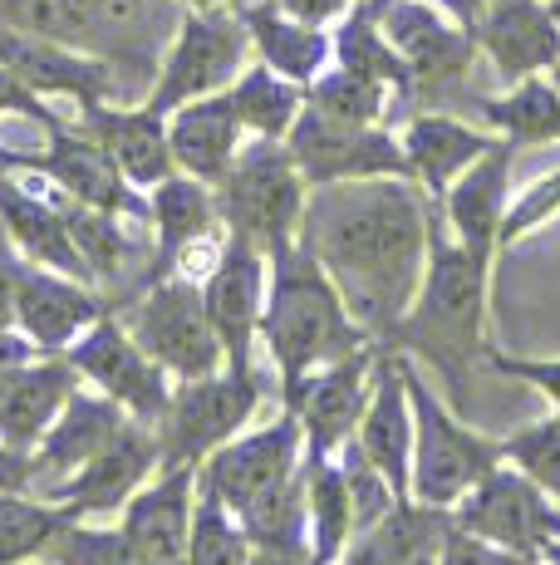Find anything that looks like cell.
I'll return each mask as SVG.
<instances>
[{
	"mask_svg": "<svg viewBox=\"0 0 560 565\" xmlns=\"http://www.w3.org/2000/svg\"><path fill=\"white\" fill-rule=\"evenodd\" d=\"M305 202H310V182L286 138H251L217 188L226 232L256 242L266 256L300 236Z\"/></svg>",
	"mask_w": 560,
	"mask_h": 565,
	"instance_id": "277c9868",
	"label": "cell"
},
{
	"mask_svg": "<svg viewBox=\"0 0 560 565\" xmlns=\"http://www.w3.org/2000/svg\"><path fill=\"white\" fill-rule=\"evenodd\" d=\"M241 20L251 30V45L271 70H280L295 84H315L325 74L330 54H335V35H325L320 25H305L290 10H280L276 0H256V6H241Z\"/></svg>",
	"mask_w": 560,
	"mask_h": 565,
	"instance_id": "1f68e13d",
	"label": "cell"
},
{
	"mask_svg": "<svg viewBox=\"0 0 560 565\" xmlns=\"http://www.w3.org/2000/svg\"><path fill=\"white\" fill-rule=\"evenodd\" d=\"M448 531H452L448 507H428L418 497H403L349 541L344 565H443Z\"/></svg>",
	"mask_w": 560,
	"mask_h": 565,
	"instance_id": "f546056e",
	"label": "cell"
},
{
	"mask_svg": "<svg viewBox=\"0 0 560 565\" xmlns=\"http://www.w3.org/2000/svg\"><path fill=\"white\" fill-rule=\"evenodd\" d=\"M0 118H30V124H40L45 134H50V128H60V124H64L55 108L40 99V94L30 89V84L20 79V74L10 70L6 60H0Z\"/></svg>",
	"mask_w": 560,
	"mask_h": 565,
	"instance_id": "f6af8a7d",
	"label": "cell"
},
{
	"mask_svg": "<svg viewBox=\"0 0 560 565\" xmlns=\"http://www.w3.org/2000/svg\"><path fill=\"white\" fill-rule=\"evenodd\" d=\"M266 384L261 369H217L207 379H182L172 388V404L158 418L163 467H202L217 448L241 438L261 413Z\"/></svg>",
	"mask_w": 560,
	"mask_h": 565,
	"instance_id": "8992f818",
	"label": "cell"
},
{
	"mask_svg": "<svg viewBox=\"0 0 560 565\" xmlns=\"http://www.w3.org/2000/svg\"><path fill=\"white\" fill-rule=\"evenodd\" d=\"M438 6H443L452 20H462V25L472 30V25H477V15L487 10V0H438Z\"/></svg>",
	"mask_w": 560,
	"mask_h": 565,
	"instance_id": "db71d44e",
	"label": "cell"
},
{
	"mask_svg": "<svg viewBox=\"0 0 560 565\" xmlns=\"http://www.w3.org/2000/svg\"><path fill=\"white\" fill-rule=\"evenodd\" d=\"M128 423H133V413L118 398L99 394V388H79L69 398V408L55 418V428L45 433V443L30 452V492L55 497L84 462L109 448Z\"/></svg>",
	"mask_w": 560,
	"mask_h": 565,
	"instance_id": "d6986e66",
	"label": "cell"
},
{
	"mask_svg": "<svg viewBox=\"0 0 560 565\" xmlns=\"http://www.w3.org/2000/svg\"><path fill=\"white\" fill-rule=\"evenodd\" d=\"M379 25L394 50L408 60L418 89H438L467 74L477 35L462 20H448L433 0H379Z\"/></svg>",
	"mask_w": 560,
	"mask_h": 565,
	"instance_id": "ffe728a7",
	"label": "cell"
},
{
	"mask_svg": "<svg viewBox=\"0 0 560 565\" xmlns=\"http://www.w3.org/2000/svg\"><path fill=\"white\" fill-rule=\"evenodd\" d=\"M45 182H55L64 198L84 202V206H99V212H114V216H143L148 222V192L133 188L123 178V168L114 162V153L89 134V128H50V148L35 153V168Z\"/></svg>",
	"mask_w": 560,
	"mask_h": 565,
	"instance_id": "9a60e30c",
	"label": "cell"
},
{
	"mask_svg": "<svg viewBox=\"0 0 560 565\" xmlns=\"http://www.w3.org/2000/svg\"><path fill=\"white\" fill-rule=\"evenodd\" d=\"M413 394H408V354L394 344H379L374 364V394L359 418V452L389 477L398 497H413Z\"/></svg>",
	"mask_w": 560,
	"mask_h": 565,
	"instance_id": "ac0fdd59",
	"label": "cell"
},
{
	"mask_svg": "<svg viewBox=\"0 0 560 565\" xmlns=\"http://www.w3.org/2000/svg\"><path fill=\"white\" fill-rule=\"evenodd\" d=\"M192 512H197V467H163L123 507L118 526L148 565H187Z\"/></svg>",
	"mask_w": 560,
	"mask_h": 565,
	"instance_id": "cb8c5ba5",
	"label": "cell"
},
{
	"mask_svg": "<svg viewBox=\"0 0 560 565\" xmlns=\"http://www.w3.org/2000/svg\"><path fill=\"white\" fill-rule=\"evenodd\" d=\"M477 50L497 64L502 79H531V74L560 70V20L551 0H487L472 25Z\"/></svg>",
	"mask_w": 560,
	"mask_h": 565,
	"instance_id": "7402d4cb",
	"label": "cell"
},
{
	"mask_svg": "<svg viewBox=\"0 0 560 565\" xmlns=\"http://www.w3.org/2000/svg\"><path fill=\"white\" fill-rule=\"evenodd\" d=\"M511 138H497L457 182L448 188V198L438 202L448 232L457 242L477 246V252L502 256V222L511 206Z\"/></svg>",
	"mask_w": 560,
	"mask_h": 565,
	"instance_id": "484cf974",
	"label": "cell"
},
{
	"mask_svg": "<svg viewBox=\"0 0 560 565\" xmlns=\"http://www.w3.org/2000/svg\"><path fill=\"white\" fill-rule=\"evenodd\" d=\"M541 565H560V536H556V541H551V546H546V551H541Z\"/></svg>",
	"mask_w": 560,
	"mask_h": 565,
	"instance_id": "6f0895ef",
	"label": "cell"
},
{
	"mask_svg": "<svg viewBox=\"0 0 560 565\" xmlns=\"http://www.w3.org/2000/svg\"><path fill=\"white\" fill-rule=\"evenodd\" d=\"M79 388L84 374L69 354H40L0 374V443H10L15 452H35Z\"/></svg>",
	"mask_w": 560,
	"mask_h": 565,
	"instance_id": "44dd1931",
	"label": "cell"
},
{
	"mask_svg": "<svg viewBox=\"0 0 560 565\" xmlns=\"http://www.w3.org/2000/svg\"><path fill=\"white\" fill-rule=\"evenodd\" d=\"M452 521L462 531H477V536L516 551V556L541 561V551L560 536V502L546 487H536L521 467L497 462L452 507Z\"/></svg>",
	"mask_w": 560,
	"mask_h": 565,
	"instance_id": "8fae6325",
	"label": "cell"
},
{
	"mask_svg": "<svg viewBox=\"0 0 560 565\" xmlns=\"http://www.w3.org/2000/svg\"><path fill=\"white\" fill-rule=\"evenodd\" d=\"M443 565H541V561H526V556H516V551L477 536V531H462L457 521H452L448 546H443Z\"/></svg>",
	"mask_w": 560,
	"mask_h": 565,
	"instance_id": "bcb514c9",
	"label": "cell"
},
{
	"mask_svg": "<svg viewBox=\"0 0 560 565\" xmlns=\"http://www.w3.org/2000/svg\"><path fill=\"white\" fill-rule=\"evenodd\" d=\"M0 60L40 94V99H69V104H114L118 74L104 54L60 45V40L25 35L15 25H0Z\"/></svg>",
	"mask_w": 560,
	"mask_h": 565,
	"instance_id": "e0dca14e",
	"label": "cell"
},
{
	"mask_svg": "<svg viewBox=\"0 0 560 565\" xmlns=\"http://www.w3.org/2000/svg\"><path fill=\"white\" fill-rule=\"evenodd\" d=\"M492 143H497V138L482 134V128H472V124H462V118L418 114V118H408V128H403L408 178H413L433 202H443L452 182L487 153Z\"/></svg>",
	"mask_w": 560,
	"mask_h": 565,
	"instance_id": "4dcf8cb0",
	"label": "cell"
},
{
	"mask_svg": "<svg viewBox=\"0 0 560 565\" xmlns=\"http://www.w3.org/2000/svg\"><path fill=\"white\" fill-rule=\"evenodd\" d=\"M30 360H40V344L30 340L25 330H0V374H10V369H20V364H30Z\"/></svg>",
	"mask_w": 560,
	"mask_h": 565,
	"instance_id": "816d5d0a",
	"label": "cell"
},
{
	"mask_svg": "<svg viewBox=\"0 0 560 565\" xmlns=\"http://www.w3.org/2000/svg\"><path fill=\"white\" fill-rule=\"evenodd\" d=\"M502 458L511 467H521L536 487H546V492L560 502V408L551 413V418H541V423H531V428L502 438Z\"/></svg>",
	"mask_w": 560,
	"mask_h": 565,
	"instance_id": "7bdbcfd3",
	"label": "cell"
},
{
	"mask_svg": "<svg viewBox=\"0 0 560 565\" xmlns=\"http://www.w3.org/2000/svg\"><path fill=\"white\" fill-rule=\"evenodd\" d=\"M374 334L344 306L340 286L325 276L315 256L295 242L271 252V276H266V315H261V344L280 379V408H295L305 394L310 374L325 364L354 354Z\"/></svg>",
	"mask_w": 560,
	"mask_h": 565,
	"instance_id": "7a4b0ae2",
	"label": "cell"
},
{
	"mask_svg": "<svg viewBox=\"0 0 560 565\" xmlns=\"http://www.w3.org/2000/svg\"><path fill=\"white\" fill-rule=\"evenodd\" d=\"M551 10H556V20H560V0H551Z\"/></svg>",
	"mask_w": 560,
	"mask_h": 565,
	"instance_id": "680465c9",
	"label": "cell"
},
{
	"mask_svg": "<svg viewBox=\"0 0 560 565\" xmlns=\"http://www.w3.org/2000/svg\"><path fill=\"white\" fill-rule=\"evenodd\" d=\"M251 30H246L241 10L217 6V10H187L172 35V45L158 64L153 94L148 108L172 114V108L207 99V94H226L246 70V54H251Z\"/></svg>",
	"mask_w": 560,
	"mask_h": 565,
	"instance_id": "52a82bcc",
	"label": "cell"
},
{
	"mask_svg": "<svg viewBox=\"0 0 560 565\" xmlns=\"http://www.w3.org/2000/svg\"><path fill=\"white\" fill-rule=\"evenodd\" d=\"M35 168V153H15V148L0 143V172H30Z\"/></svg>",
	"mask_w": 560,
	"mask_h": 565,
	"instance_id": "11a10c76",
	"label": "cell"
},
{
	"mask_svg": "<svg viewBox=\"0 0 560 565\" xmlns=\"http://www.w3.org/2000/svg\"><path fill=\"white\" fill-rule=\"evenodd\" d=\"M305 502H310V546H315V561L340 565L349 541L359 536V512H354V492H349L340 452L335 458L305 452Z\"/></svg>",
	"mask_w": 560,
	"mask_h": 565,
	"instance_id": "d6a6232c",
	"label": "cell"
},
{
	"mask_svg": "<svg viewBox=\"0 0 560 565\" xmlns=\"http://www.w3.org/2000/svg\"><path fill=\"white\" fill-rule=\"evenodd\" d=\"M226 94H231L236 118H241V128L251 138H286L290 128H295V118L305 114V104H310L305 84L286 79V74L271 70L266 60L246 64L241 79H236Z\"/></svg>",
	"mask_w": 560,
	"mask_h": 565,
	"instance_id": "836d02e7",
	"label": "cell"
},
{
	"mask_svg": "<svg viewBox=\"0 0 560 565\" xmlns=\"http://www.w3.org/2000/svg\"><path fill=\"white\" fill-rule=\"evenodd\" d=\"M438 202L413 178H364L310 188L300 246L325 266L349 315L389 344L413 310L433 252Z\"/></svg>",
	"mask_w": 560,
	"mask_h": 565,
	"instance_id": "6da1fadb",
	"label": "cell"
},
{
	"mask_svg": "<svg viewBox=\"0 0 560 565\" xmlns=\"http://www.w3.org/2000/svg\"><path fill=\"white\" fill-rule=\"evenodd\" d=\"M482 118L511 143H560V89L546 74L516 79L511 94L482 99Z\"/></svg>",
	"mask_w": 560,
	"mask_h": 565,
	"instance_id": "8d00e7d4",
	"label": "cell"
},
{
	"mask_svg": "<svg viewBox=\"0 0 560 565\" xmlns=\"http://www.w3.org/2000/svg\"><path fill=\"white\" fill-rule=\"evenodd\" d=\"M266 276H271V256L256 242H246V236L226 232V252L217 260V270L207 276V286H202V296H207V315L217 324V340L231 369H256Z\"/></svg>",
	"mask_w": 560,
	"mask_h": 565,
	"instance_id": "5bb4252c",
	"label": "cell"
},
{
	"mask_svg": "<svg viewBox=\"0 0 560 565\" xmlns=\"http://www.w3.org/2000/svg\"><path fill=\"white\" fill-rule=\"evenodd\" d=\"M74 526V512L55 497L40 492H0V565L45 561L64 531Z\"/></svg>",
	"mask_w": 560,
	"mask_h": 565,
	"instance_id": "e575fe53",
	"label": "cell"
},
{
	"mask_svg": "<svg viewBox=\"0 0 560 565\" xmlns=\"http://www.w3.org/2000/svg\"><path fill=\"white\" fill-rule=\"evenodd\" d=\"M246 138L251 134L236 118L231 94H207V99H192L168 114V143L172 158H177V172L212 182V188H222V178L231 172Z\"/></svg>",
	"mask_w": 560,
	"mask_h": 565,
	"instance_id": "f1b7e54d",
	"label": "cell"
},
{
	"mask_svg": "<svg viewBox=\"0 0 560 565\" xmlns=\"http://www.w3.org/2000/svg\"><path fill=\"white\" fill-rule=\"evenodd\" d=\"M99 315H109V310H104L99 290L89 280L25 260L20 296H15V330H25L40 344V354H64Z\"/></svg>",
	"mask_w": 560,
	"mask_h": 565,
	"instance_id": "603a6c76",
	"label": "cell"
},
{
	"mask_svg": "<svg viewBox=\"0 0 560 565\" xmlns=\"http://www.w3.org/2000/svg\"><path fill=\"white\" fill-rule=\"evenodd\" d=\"M374 364H379V340L359 344L354 354L325 364L310 374L305 394L295 398L300 423H305V452L315 458H335L344 443H354L359 433V418L369 408V394H374Z\"/></svg>",
	"mask_w": 560,
	"mask_h": 565,
	"instance_id": "2e32d148",
	"label": "cell"
},
{
	"mask_svg": "<svg viewBox=\"0 0 560 565\" xmlns=\"http://www.w3.org/2000/svg\"><path fill=\"white\" fill-rule=\"evenodd\" d=\"M64 354L74 360V369L84 374V384L89 388L118 398V404L133 413L138 423H153L158 428V418H163L168 404H172L177 379H172L168 369L133 340L128 320H118V315H99V320H94Z\"/></svg>",
	"mask_w": 560,
	"mask_h": 565,
	"instance_id": "30bf717a",
	"label": "cell"
},
{
	"mask_svg": "<svg viewBox=\"0 0 560 565\" xmlns=\"http://www.w3.org/2000/svg\"><path fill=\"white\" fill-rule=\"evenodd\" d=\"M6 10V25L25 30V35H40V40H60V45H79V50H94V30H89V15H84L74 0H0Z\"/></svg>",
	"mask_w": 560,
	"mask_h": 565,
	"instance_id": "60d3db41",
	"label": "cell"
},
{
	"mask_svg": "<svg viewBox=\"0 0 560 565\" xmlns=\"http://www.w3.org/2000/svg\"><path fill=\"white\" fill-rule=\"evenodd\" d=\"M0 226H6V236L20 246L25 260L64 270V276L94 280V270L84 266L79 246H74V236H69V222H64L55 188L35 192V188H25V182H15L10 172H0Z\"/></svg>",
	"mask_w": 560,
	"mask_h": 565,
	"instance_id": "83f0119b",
	"label": "cell"
},
{
	"mask_svg": "<svg viewBox=\"0 0 560 565\" xmlns=\"http://www.w3.org/2000/svg\"><path fill=\"white\" fill-rule=\"evenodd\" d=\"M79 124L109 148L133 188L153 192L158 182H168L172 172H177V158H172V143H168V118L158 114V108H148V104H138V108L84 104Z\"/></svg>",
	"mask_w": 560,
	"mask_h": 565,
	"instance_id": "4316f807",
	"label": "cell"
},
{
	"mask_svg": "<svg viewBox=\"0 0 560 565\" xmlns=\"http://www.w3.org/2000/svg\"><path fill=\"white\" fill-rule=\"evenodd\" d=\"M20 270H25V256H20V246L10 242V236H6V226H0V330H10V324H15Z\"/></svg>",
	"mask_w": 560,
	"mask_h": 565,
	"instance_id": "c3c4849f",
	"label": "cell"
},
{
	"mask_svg": "<svg viewBox=\"0 0 560 565\" xmlns=\"http://www.w3.org/2000/svg\"><path fill=\"white\" fill-rule=\"evenodd\" d=\"M305 94L315 108H325L330 118H344V124H384L394 89L369 79V74H354V70H344V64H335V70L320 74Z\"/></svg>",
	"mask_w": 560,
	"mask_h": 565,
	"instance_id": "ab89813d",
	"label": "cell"
},
{
	"mask_svg": "<svg viewBox=\"0 0 560 565\" xmlns=\"http://www.w3.org/2000/svg\"><path fill=\"white\" fill-rule=\"evenodd\" d=\"M492 260H497V252H477V246L457 242L448 232L443 212H438L423 290H418L413 310L403 315V324L389 334L394 350L433 364L448 379L457 404H467V374L487 354Z\"/></svg>",
	"mask_w": 560,
	"mask_h": 565,
	"instance_id": "3957f363",
	"label": "cell"
},
{
	"mask_svg": "<svg viewBox=\"0 0 560 565\" xmlns=\"http://www.w3.org/2000/svg\"><path fill=\"white\" fill-rule=\"evenodd\" d=\"M148 206H153L148 222H153V236H158L153 266H148V286L177 276L182 256H187L192 246H202V242H212V236L226 232L222 206H217V188L187 178V172H172L168 182H158V188L148 192Z\"/></svg>",
	"mask_w": 560,
	"mask_h": 565,
	"instance_id": "d4e9b609",
	"label": "cell"
},
{
	"mask_svg": "<svg viewBox=\"0 0 560 565\" xmlns=\"http://www.w3.org/2000/svg\"><path fill=\"white\" fill-rule=\"evenodd\" d=\"M133 340L168 369L172 379H207L226 369V350L217 340V324L207 315V296L197 280L168 276L143 286V300L128 315Z\"/></svg>",
	"mask_w": 560,
	"mask_h": 565,
	"instance_id": "ba28073f",
	"label": "cell"
},
{
	"mask_svg": "<svg viewBox=\"0 0 560 565\" xmlns=\"http://www.w3.org/2000/svg\"><path fill=\"white\" fill-rule=\"evenodd\" d=\"M408 394H413V497L428 507H457L502 458L497 438H482L472 423L457 418V408L443 404L433 384L423 379L418 360L408 354Z\"/></svg>",
	"mask_w": 560,
	"mask_h": 565,
	"instance_id": "5b68a950",
	"label": "cell"
},
{
	"mask_svg": "<svg viewBox=\"0 0 560 565\" xmlns=\"http://www.w3.org/2000/svg\"><path fill=\"white\" fill-rule=\"evenodd\" d=\"M560 212V172H551V178L531 182V188L521 192L511 206H506V222H502V252L516 242H526L531 232H541L546 222Z\"/></svg>",
	"mask_w": 560,
	"mask_h": 565,
	"instance_id": "ee69618b",
	"label": "cell"
},
{
	"mask_svg": "<svg viewBox=\"0 0 560 565\" xmlns=\"http://www.w3.org/2000/svg\"><path fill=\"white\" fill-rule=\"evenodd\" d=\"M50 188H55V182H50ZM60 206H64V222H69V236H74V246H79L84 266L94 270V280H114L128 260V236H123V226H118V216L64 198V192H60Z\"/></svg>",
	"mask_w": 560,
	"mask_h": 565,
	"instance_id": "f35d334b",
	"label": "cell"
},
{
	"mask_svg": "<svg viewBox=\"0 0 560 565\" xmlns=\"http://www.w3.org/2000/svg\"><path fill=\"white\" fill-rule=\"evenodd\" d=\"M55 565H148L138 546L123 536V526H99V521H74L69 531L45 551Z\"/></svg>",
	"mask_w": 560,
	"mask_h": 565,
	"instance_id": "b9f144b4",
	"label": "cell"
},
{
	"mask_svg": "<svg viewBox=\"0 0 560 565\" xmlns=\"http://www.w3.org/2000/svg\"><path fill=\"white\" fill-rule=\"evenodd\" d=\"M335 60L344 70L354 74H369V79L389 84L394 94H413V70H408V60L394 50V40L384 35L379 25V10L374 6H354L349 15H344V25L335 30Z\"/></svg>",
	"mask_w": 560,
	"mask_h": 565,
	"instance_id": "d590c367",
	"label": "cell"
},
{
	"mask_svg": "<svg viewBox=\"0 0 560 565\" xmlns=\"http://www.w3.org/2000/svg\"><path fill=\"white\" fill-rule=\"evenodd\" d=\"M340 565H344V561H340Z\"/></svg>",
	"mask_w": 560,
	"mask_h": 565,
	"instance_id": "94428289",
	"label": "cell"
},
{
	"mask_svg": "<svg viewBox=\"0 0 560 565\" xmlns=\"http://www.w3.org/2000/svg\"><path fill=\"white\" fill-rule=\"evenodd\" d=\"M0 492H30V452L0 443Z\"/></svg>",
	"mask_w": 560,
	"mask_h": 565,
	"instance_id": "f5cc1de1",
	"label": "cell"
},
{
	"mask_svg": "<svg viewBox=\"0 0 560 565\" xmlns=\"http://www.w3.org/2000/svg\"><path fill=\"white\" fill-rule=\"evenodd\" d=\"M251 556H256V541H251V531H246V521L226 502H217L212 492L197 487L187 565H251Z\"/></svg>",
	"mask_w": 560,
	"mask_h": 565,
	"instance_id": "74e56055",
	"label": "cell"
},
{
	"mask_svg": "<svg viewBox=\"0 0 560 565\" xmlns=\"http://www.w3.org/2000/svg\"><path fill=\"white\" fill-rule=\"evenodd\" d=\"M163 472V443H158L153 423H128L123 433L79 467L69 482L55 492V502H64L74 512V521H109L123 516V507L143 492L153 477Z\"/></svg>",
	"mask_w": 560,
	"mask_h": 565,
	"instance_id": "4fadbf2b",
	"label": "cell"
},
{
	"mask_svg": "<svg viewBox=\"0 0 560 565\" xmlns=\"http://www.w3.org/2000/svg\"><path fill=\"white\" fill-rule=\"evenodd\" d=\"M251 565H320L310 541H256Z\"/></svg>",
	"mask_w": 560,
	"mask_h": 565,
	"instance_id": "f907efd6",
	"label": "cell"
},
{
	"mask_svg": "<svg viewBox=\"0 0 560 565\" xmlns=\"http://www.w3.org/2000/svg\"><path fill=\"white\" fill-rule=\"evenodd\" d=\"M30 565H55V561H30Z\"/></svg>",
	"mask_w": 560,
	"mask_h": 565,
	"instance_id": "91938a15",
	"label": "cell"
},
{
	"mask_svg": "<svg viewBox=\"0 0 560 565\" xmlns=\"http://www.w3.org/2000/svg\"><path fill=\"white\" fill-rule=\"evenodd\" d=\"M280 10H290V15L295 20H305V25H335V20H344L349 15L354 6H359V0H276Z\"/></svg>",
	"mask_w": 560,
	"mask_h": 565,
	"instance_id": "681fc988",
	"label": "cell"
},
{
	"mask_svg": "<svg viewBox=\"0 0 560 565\" xmlns=\"http://www.w3.org/2000/svg\"><path fill=\"white\" fill-rule=\"evenodd\" d=\"M286 143L310 188H335V182H364V178H408L403 138H394L384 124L330 118L315 104H305V114L295 118Z\"/></svg>",
	"mask_w": 560,
	"mask_h": 565,
	"instance_id": "9c48e42d",
	"label": "cell"
},
{
	"mask_svg": "<svg viewBox=\"0 0 560 565\" xmlns=\"http://www.w3.org/2000/svg\"><path fill=\"white\" fill-rule=\"evenodd\" d=\"M187 10H217V6H236V0H182Z\"/></svg>",
	"mask_w": 560,
	"mask_h": 565,
	"instance_id": "9f6ffc18",
	"label": "cell"
},
{
	"mask_svg": "<svg viewBox=\"0 0 560 565\" xmlns=\"http://www.w3.org/2000/svg\"><path fill=\"white\" fill-rule=\"evenodd\" d=\"M487 364L506 379H521V384L541 388L546 398L560 408V360H526V354H502V350H487Z\"/></svg>",
	"mask_w": 560,
	"mask_h": 565,
	"instance_id": "7dc6e473",
	"label": "cell"
},
{
	"mask_svg": "<svg viewBox=\"0 0 560 565\" xmlns=\"http://www.w3.org/2000/svg\"><path fill=\"white\" fill-rule=\"evenodd\" d=\"M300 467H305V423H300V413L280 408L276 423L246 428L241 438H231L226 448L212 452V458L197 467V487L241 516L256 497L290 482Z\"/></svg>",
	"mask_w": 560,
	"mask_h": 565,
	"instance_id": "7c38bea8",
	"label": "cell"
}]
</instances>
